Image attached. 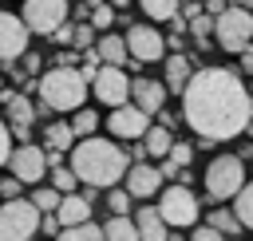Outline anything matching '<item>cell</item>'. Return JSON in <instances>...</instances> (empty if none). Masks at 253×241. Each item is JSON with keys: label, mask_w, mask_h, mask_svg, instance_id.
Masks as SVG:
<instances>
[{"label": "cell", "mask_w": 253, "mask_h": 241, "mask_svg": "<svg viewBox=\"0 0 253 241\" xmlns=\"http://www.w3.org/2000/svg\"><path fill=\"white\" fill-rule=\"evenodd\" d=\"M138 4H142V12H146L150 20H170L182 0H138Z\"/></svg>", "instance_id": "83f0119b"}, {"label": "cell", "mask_w": 253, "mask_h": 241, "mask_svg": "<svg viewBox=\"0 0 253 241\" xmlns=\"http://www.w3.org/2000/svg\"><path fill=\"white\" fill-rule=\"evenodd\" d=\"M4 166L12 170V178H20L24 186H32V182H40V178L47 174V150H43V146H32V142H20V146L8 154Z\"/></svg>", "instance_id": "8fae6325"}, {"label": "cell", "mask_w": 253, "mask_h": 241, "mask_svg": "<svg viewBox=\"0 0 253 241\" xmlns=\"http://www.w3.org/2000/svg\"><path fill=\"white\" fill-rule=\"evenodd\" d=\"M237 55H241V71H245V75H253V47H241Z\"/></svg>", "instance_id": "60d3db41"}, {"label": "cell", "mask_w": 253, "mask_h": 241, "mask_svg": "<svg viewBox=\"0 0 253 241\" xmlns=\"http://www.w3.org/2000/svg\"><path fill=\"white\" fill-rule=\"evenodd\" d=\"M87 87L95 91V99H99L103 107H119V103L130 99V79H126V71L115 67V63H99V71L87 79Z\"/></svg>", "instance_id": "ba28073f"}, {"label": "cell", "mask_w": 253, "mask_h": 241, "mask_svg": "<svg viewBox=\"0 0 253 241\" xmlns=\"http://www.w3.org/2000/svg\"><path fill=\"white\" fill-rule=\"evenodd\" d=\"M51 186H55L59 194H71V190L79 186V178H75V170H71V166H63V162H59V166H51Z\"/></svg>", "instance_id": "f1b7e54d"}, {"label": "cell", "mask_w": 253, "mask_h": 241, "mask_svg": "<svg viewBox=\"0 0 253 241\" xmlns=\"http://www.w3.org/2000/svg\"><path fill=\"white\" fill-rule=\"evenodd\" d=\"M95 51H99V59L103 63H115V67H123L130 55H126V40L123 36H111V32H103L99 40H95Z\"/></svg>", "instance_id": "d6986e66"}, {"label": "cell", "mask_w": 253, "mask_h": 241, "mask_svg": "<svg viewBox=\"0 0 253 241\" xmlns=\"http://www.w3.org/2000/svg\"><path fill=\"white\" fill-rule=\"evenodd\" d=\"M249 119H253V115H249ZM245 130H253V126H245Z\"/></svg>", "instance_id": "bcb514c9"}, {"label": "cell", "mask_w": 253, "mask_h": 241, "mask_svg": "<svg viewBox=\"0 0 253 241\" xmlns=\"http://www.w3.org/2000/svg\"><path fill=\"white\" fill-rule=\"evenodd\" d=\"M107 126H111V134H115V138L138 142V138H142V130L150 126V115H146L142 107H134V103L126 99V103L111 107V119H107Z\"/></svg>", "instance_id": "7c38bea8"}, {"label": "cell", "mask_w": 253, "mask_h": 241, "mask_svg": "<svg viewBox=\"0 0 253 241\" xmlns=\"http://www.w3.org/2000/svg\"><path fill=\"white\" fill-rule=\"evenodd\" d=\"M20 186H24L20 178H8V182H0V198H16V194H20Z\"/></svg>", "instance_id": "ab89813d"}, {"label": "cell", "mask_w": 253, "mask_h": 241, "mask_svg": "<svg viewBox=\"0 0 253 241\" xmlns=\"http://www.w3.org/2000/svg\"><path fill=\"white\" fill-rule=\"evenodd\" d=\"M87 91L91 87H87L83 71L71 67V63H59V67L40 75V99H43L47 111H75V107H83Z\"/></svg>", "instance_id": "3957f363"}, {"label": "cell", "mask_w": 253, "mask_h": 241, "mask_svg": "<svg viewBox=\"0 0 253 241\" xmlns=\"http://www.w3.org/2000/svg\"><path fill=\"white\" fill-rule=\"evenodd\" d=\"M130 103L134 107H142L146 115H154V111H162V103H166V83H158V79H130Z\"/></svg>", "instance_id": "9a60e30c"}, {"label": "cell", "mask_w": 253, "mask_h": 241, "mask_svg": "<svg viewBox=\"0 0 253 241\" xmlns=\"http://www.w3.org/2000/svg\"><path fill=\"white\" fill-rule=\"evenodd\" d=\"M40 63H43L40 55H28V51H24V67H28V71H40Z\"/></svg>", "instance_id": "7bdbcfd3"}, {"label": "cell", "mask_w": 253, "mask_h": 241, "mask_svg": "<svg viewBox=\"0 0 253 241\" xmlns=\"http://www.w3.org/2000/svg\"><path fill=\"white\" fill-rule=\"evenodd\" d=\"M40 233V209L32 198H0V241H28Z\"/></svg>", "instance_id": "5b68a950"}, {"label": "cell", "mask_w": 253, "mask_h": 241, "mask_svg": "<svg viewBox=\"0 0 253 241\" xmlns=\"http://www.w3.org/2000/svg\"><path fill=\"white\" fill-rule=\"evenodd\" d=\"M190 237H194V241H217L221 233H217V229L206 221V225H190Z\"/></svg>", "instance_id": "d590c367"}, {"label": "cell", "mask_w": 253, "mask_h": 241, "mask_svg": "<svg viewBox=\"0 0 253 241\" xmlns=\"http://www.w3.org/2000/svg\"><path fill=\"white\" fill-rule=\"evenodd\" d=\"M28 24L16 12H0V59H20L28 51Z\"/></svg>", "instance_id": "4fadbf2b"}, {"label": "cell", "mask_w": 253, "mask_h": 241, "mask_svg": "<svg viewBox=\"0 0 253 241\" xmlns=\"http://www.w3.org/2000/svg\"><path fill=\"white\" fill-rule=\"evenodd\" d=\"M59 190L55 186H47V190H32V205L40 209V213H55V205H59Z\"/></svg>", "instance_id": "f546056e"}, {"label": "cell", "mask_w": 253, "mask_h": 241, "mask_svg": "<svg viewBox=\"0 0 253 241\" xmlns=\"http://www.w3.org/2000/svg\"><path fill=\"white\" fill-rule=\"evenodd\" d=\"M103 122H99V115L91 111V107H75V119H71V130H75V138H83V134H95Z\"/></svg>", "instance_id": "484cf974"}, {"label": "cell", "mask_w": 253, "mask_h": 241, "mask_svg": "<svg viewBox=\"0 0 253 241\" xmlns=\"http://www.w3.org/2000/svg\"><path fill=\"white\" fill-rule=\"evenodd\" d=\"M55 217H59V225H75V221H87L91 217V201L83 198V194H63L59 198V205H55Z\"/></svg>", "instance_id": "e0dca14e"}, {"label": "cell", "mask_w": 253, "mask_h": 241, "mask_svg": "<svg viewBox=\"0 0 253 241\" xmlns=\"http://www.w3.org/2000/svg\"><path fill=\"white\" fill-rule=\"evenodd\" d=\"M166 158H170V162H178V166H190V162H194V146H190V142H170Z\"/></svg>", "instance_id": "836d02e7"}, {"label": "cell", "mask_w": 253, "mask_h": 241, "mask_svg": "<svg viewBox=\"0 0 253 241\" xmlns=\"http://www.w3.org/2000/svg\"><path fill=\"white\" fill-rule=\"evenodd\" d=\"M123 40H126V55L138 59V63H158V59L166 55V40H162V32L150 28V24H130V32H126Z\"/></svg>", "instance_id": "30bf717a"}, {"label": "cell", "mask_w": 253, "mask_h": 241, "mask_svg": "<svg viewBox=\"0 0 253 241\" xmlns=\"http://www.w3.org/2000/svg\"><path fill=\"white\" fill-rule=\"evenodd\" d=\"M190 32H194V40H210V32H213V16L210 12H198V16H190Z\"/></svg>", "instance_id": "1f68e13d"}, {"label": "cell", "mask_w": 253, "mask_h": 241, "mask_svg": "<svg viewBox=\"0 0 253 241\" xmlns=\"http://www.w3.org/2000/svg\"><path fill=\"white\" fill-rule=\"evenodd\" d=\"M20 20L36 36H51L67 20V0H24V16Z\"/></svg>", "instance_id": "9c48e42d"}, {"label": "cell", "mask_w": 253, "mask_h": 241, "mask_svg": "<svg viewBox=\"0 0 253 241\" xmlns=\"http://www.w3.org/2000/svg\"><path fill=\"white\" fill-rule=\"evenodd\" d=\"M107 4H111V8H126L130 0H107Z\"/></svg>", "instance_id": "f6af8a7d"}, {"label": "cell", "mask_w": 253, "mask_h": 241, "mask_svg": "<svg viewBox=\"0 0 253 241\" xmlns=\"http://www.w3.org/2000/svg\"><path fill=\"white\" fill-rule=\"evenodd\" d=\"M55 237H63V241H103V225H95L87 217V221H75V225H59Z\"/></svg>", "instance_id": "cb8c5ba5"}, {"label": "cell", "mask_w": 253, "mask_h": 241, "mask_svg": "<svg viewBox=\"0 0 253 241\" xmlns=\"http://www.w3.org/2000/svg\"><path fill=\"white\" fill-rule=\"evenodd\" d=\"M8 154H12V130H8V122L0 119V166L8 162Z\"/></svg>", "instance_id": "8d00e7d4"}, {"label": "cell", "mask_w": 253, "mask_h": 241, "mask_svg": "<svg viewBox=\"0 0 253 241\" xmlns=\"http://www.w3.org/2000/svg\"><path fill=\"white\" fill-rule=\"evenodd\" d=\"M170 142H174V138H170V126H166V122H154V126L142 130V146H146L150 158H166Z\"/></svg>", "instance_id": "44dd1931"}, {"label": "cell", "mask_w": 253, "mask_h": 241, "mask_svg": "<svg viewBox=\"0 0 253 241\" xmlns=\"http://www.w3.org/2000/svg\"><path fill=\"white\" fill-rule=\"evenodd\" d=\"M241 182H245V162L237 154H221L206 166V194L213 201H229L241 190Z\"/></svg>", "instance_id": "52a82bcc"}, {"label": "cell", "mask_w": 253, "mask_h": 241, "mask_svg": "<svg viewBox=\"0 0 253 241\" xmlns=\"http://www.w3.org/2000/svg\"><path fill=\"white\" fill-rule=\"evenodd\" d=\"M134 229H138L142 241H166V237H170V225L162 221L158 205H142V209L134 213Z\"/></svg>", "instance_id": "2e32d148"}, {"label": "cell", "mask_w": 253, "mask_h": 241, "mask_svg": "<svg viewBox=\"0 0 253 241\" xmlns=\"http://www.w3.org/2000/svg\"><path fill=\"white\" fill-rule=\"evenodd\" d=\"M71 170L83 186H115L123 174H126V154L111 142V138H99V134H83L71 150Z\"/></svg>", "instance_id": "7a4b0ae2"}, {"label": "cell", "mask_w": 253, "mask_h": 241, "mask_svg": "<svg viewBox=\"0 0 253 241\" xmlns=\"http://www.w3.org/2000/svg\"><path fill=\"white\" fill-rule=\"evenodd\" d=\"M0 99L8 107V126H32L36 122V107L28 103V95H16V91H4L0 87Z\"/></svg>", "instance_id": "ac0fdd59"}, {"label": "cell", "mask_w": 253, "mask_h": 241, "mask_svg": "<svg viewBox=\"0 0 253 241\" xmlns=\"http://www.w3.org/2000/svg\"><path fill=\"white\" fill-rule=\"evenodd\" d=\"M130 201H134V198H130L126 190H115V186H111V194H107V205H111V213H130Z\"/></svg>", "instance_id": "e575fe53"}, {"label": "cell", "mask_w": 253, "mask_h": 241, "mask_svg": "<svg viewBox=\"0 0 253 241\" xmlns=\"http://www.w3.org/2000/svg\"><path fill=\"white\" fill-rule=\"evenodd\" d=\"M158 213H162V221L170 229H190L202 209H198V198L190 194V186L186 182H174V186L158 190Z\"/></svg>", "instance_id": "8992f818"}, {"label": "cell", "mask_w": 253, "mask_h": 241, "mask_svg": "<svg viewBox=\"0 0 253 241\" xmlns=\"http://www.w3.org/2000/svg\"><path fill=\"white\" fill-rule=\"evenodd\" d=\"M182 115H186L190 130L202 138V146H213V142L237 138L249 126L253 99L237 71L202 67V71H190V79L182 87Z\"/></svg>", "instance_id": "6da1fadb"}, {"label": "cell", "mask_w": 253, "mask_h": 241, "mask_svg": "<svg viewBox=\"0 0 253 241\" xmlns=\"http://www.w3.org/2000/svg\"><path fill=\"white\" fill-rule=\"evenodd\" d=\"M213 40L221 51H241L253 43V12L237 8V4H225L217 16H213Z\"/></svg>", "instance_id": "277c9868"}, {"label": "cell", "mask_w": 253, "mask_h": 241, "mask_svg": "<svg viewBox=\"0 0 253 241\" xmlns=\"http://www.w3.org/2000/svg\"><path fill=\"white\" fill-rule=\"evenodd\" d=\"M103 237H111V241H134V237H138L134 217H130V213H111V221L103 225Z\"/></svg>", "instance_id": "603a6c76"}, {"label": "cell", "mask_w": 253, "mask_h": 241, "mask_svg": "<svg viewBox=\"0 0 253 241\" xmlns=\"http://www.w3.org/2000/svg\"><path fill=\"white\" fill-rule=\"evenodd\" d=\"M115 24V8L107 4V0H99L95 8H91V28H99V32H107Z\"/></svg>", "instance_id": "4dcf8cb0"}, {"label": "cell", "mask_w": 253, "mask_h": 241, "mask_svg": "<svg viewBox=\"0 0 253 241\" xmlns=\"http://www.w3.org/2000/svg\"><path fill=\"white\" fill-rule=\"evenodd\" d=\"M229 4H237V8H245V12H253V0H229Z\"/></svg>", "instance_id": "ee69618b"}, {"label": "cell", "mask_w": 253, "mask_h": 241, "mask_svg": "<svg viewBox=\"0 0 253 241\" xmlns=\"http://www.w3.org/2000/svg\"><path fill=\"white\" fill-rule=\"evenodd\" d=\"M40 233L55 237V233H59V217H55V213H40Z\"/></svg>", "instance_id": "74e56055"}, {"label": "cell", "mask_w": 253, "mask_h": 241, "mask_svg": "<svg viewBox=\"0 0 253 241\" xmlns=\"http://www.w3.org/2000/svg\"><path fill=\"white\" fill-rule=\"evenodd\" d=\"M190 71H194V59H186V55H170V59H166V91L182 95Z\"/></svg>", "instance_id": "ffe728a7"}, {"label": "cell", "mask_w": 253, "mask_h": 241, "mask_svg": "<svg viewBox=\"0 0 253 241\" xmlns=\"http://www.w3.org/2000/svg\"><path fill=\"white\" fill-rule=\"evenodd\" d=\"M0 87H4V79H0Z\"/></svg>", "instance_id": "7dc6e473"}, {"label": "cell", "mask_w": 253, "mask_h": 241, "mask_svg": "<svg viewBox=\"0 0 253 241\" xmlns=\"http://www.w3.org/2000/svg\"><path fill=\"white\" fill-rule=\"evenodd\" d=\"M217 233H225V237H233V233H241V221H237V213L233 209H213L210 217H206Z\"/></svg>", "instance_id": "4316f807"}, {"label": "cell", "mask_w": 253, "mask_h": 241, "mask_svg": "<svg viewBox=\"0 0 253 241\" xmlns=\"http://www.w3.org/2000/svg\"><path fill=\"white\" fill-rule=\"evenodd\" d=\"M233 213L241 229H253V182H241V190L233 194Z\"/></svg>", "instance_id": "d4e9b609"}, {"label": "cell", "mask_w": 253, "mask_h": 241, "mask_svg": "<svg viewBox=\"0 0 253 241\" xmlns=\"http://www.w3.org/2000/svg\"><path fill=\"white\" fill-rule=\"evenodd\" d=\"M158 170H162V178H174V174H178V170H182V166H178V162H170V158H166V162H162V166H158Z\"/></svg>", "instance_id": "b9f144b4"}, {"label": "cell", "mask_w": 253, "mask_h": 241, "mask_svg": "<svg viewBox=\"0 0 253 241\" xmlns=\"http://www.w3.org/2000/svg\"><path fill=\"white\" fill-rule=\"evenodd\" d=\"M91 43H95V28L75 20V32H71V47H79V51H83V47H91Z\"/></svg>", "instance_id": "d6a6232c"}, {"label": "cell", "mask_w": 253, "mask_h": 241, "mask_svg": "<svg viewBox=\"0 0 253 241\" xmlns=\"http://www.w3.org/2000/svg\"><path fill=\"white\" fill-rule=\"evenodd\" d=\"M71 32H75V24H67V20H63V24L51 32V40H59V43H71Z\"/></svg>", "instance_id": "f35d334b"}, {"label": "cell", "mask_w": 253, "mask_h": 241, "mask_svg": "<svg viewBox=\"0 0 253 241\" xmlns=\"http://www.w3.org/2000/svg\"><path fill=\"white\" fill-rule=\"evenodd\" d=\"M71 146H75L71 122H47L43 126V150H71Z\"/></svg>", "instance_id": "7402d4cb"}, {"label": "cell", "mask_w": 253, "mask_h": 241, "mask_svg": "<svg viewBox=\"0 0 253 241\" xmlns=\"http://www.w3.org/2000/svg\"><path fill=\"white\" fill-rule=\"evenodd\" d=\"M126 194L130 198H138V201H146V198H154L158 190H162V170L158 166H146V162H134V166H126Z\"/></svg>", "instance_id": "5bb4252c"}]
</instances>
